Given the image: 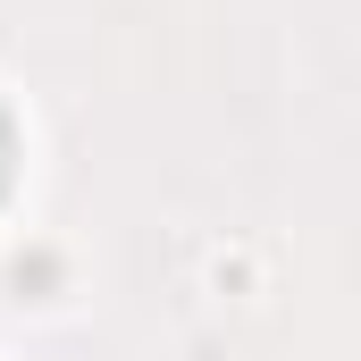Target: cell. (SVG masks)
Masks as SVG:
<instances>
[{
    "label": "cell",
    "instance_id": "1",
    "mask_svg": "<svg viewBox=\"0 0 361 361\" xmlns=\"http://www.w3.org/2000/svg\"><path fill=\"white\" fill-rule=\"evenodd\" d=\"M8 169H17V126H8V109H0V193H8Z\"/></svg>",
    "mask_w": 361,
    "mask_h": 361
}]
</instances>
